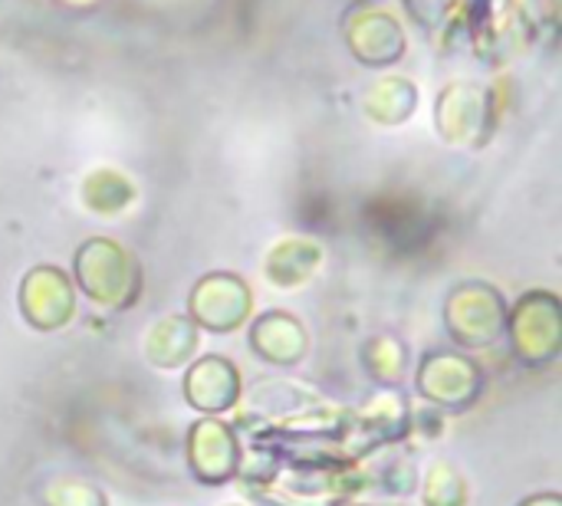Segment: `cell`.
Here are the masks:
<instances>
[{
  "label": "cell",
  "instance_id": "6da1fadb",
  "mask_svg": "<svg viewBox=\"0 0 562 506\" xmlns=\"http://www.w3.org/2000/svg\"><path fill=\"white\" fill-rule=\"evenodd\" d=\"M76 273H79L82 290L95 303H102L109 310H125L138 296V270H135V263L125 257V250H119L109 240L86 244L79 250Z\"/></svg>",
  "mask_w": 562,
  "mask_h": 506
},
{
  "label": "cell",
  "instance_id": "7a4b0ae2",
  "mask_svg": "<svg viewBox=\"0 0 562 506\" xmlns=\"http://www.w3.org/2000/svg\"><path fill=\"white\" fill-rule=\"evenodd\" d=\"M510 339L514 352L527 366H550L562 349L560 303L550 293H530L517 303L510 316Z\"/></svg>",
  "mask_w": 562,
  "mask_h": 506
},
{
  "label": "cell",
  "instance_id": "3957f363",
  "mask_svg": "<svg viewBox=\"0 0 562 506\" xmlns=\"http://www.w3.org/2000/svg\"><path fill=\"white\" fill-rule=\"evenodd\" d=\"M418 392L448 412L471 408L484 392V372L477 362L458 352H435L418 369Z\"/></svg>",
  "mask_w": 562,
  "mask_h": 506
},
{
  "label": "cell",
  "instance_id": "277c9868",
  "mask_svg": "<svg viewBox=\"0 0 562 506\" xmlns=\"http://www.w3.org/2000/svg\"><path fill=\"white\" fill-rule=\"evenodd\" d=\"M448 326L461 346H471V349L491 346L501 339L507 326L504 300L497 296V290L481 286V283L461 286L448 303Z\"/></svg>",
  "mask_w": 562,
  "mask_h": 506
},
{
  "label": "cell",
  "instance_id": "5b68a950",
  "mask_svg": "<svg viewBox=\"0 0 562 506\" xmlns=\"http://www.w3.org/2000/svg\"><path fill=\"white\" fill-rule=\"evenodd\" d=\"M188 464L201 484H227L240 468V445L214 415H204L188 431Z\"/></svg>",
  "mask_w": 562,
  "mask_h": 506
},
{
  "label": "cell",
  "instance_id": "8992f818",
  "mask_svg": "<svg viewBox=\"0 0 562 506\" xmlns=\"http://www.w3.org/2000/svg\"><path fill=\"white\" fill-rule=\"evenodd\" d=\"M250 313V290L237 277H207L191 293V316L194 326H204L211 333H231L237 329Z\"/></svg>",
  "mask_w": 562,
  "mask_h": 506
},
{
  "label": "cell",
  "instance_id": "52a82bcc",
  "mask_svg": "<svg viewBox=\"0 0 562 506\" xmlns=\"http://www.w3.org/2000/svg\"><path fill=\"white\" fill-rule=\"evenodd\" d=\"M184 398L191 408L217 418L221 412H231L237 405L240 372L224 356H204L184 375Z\"/></svg>",
  "mask_w": 562,
  "mask_h": 506
},
{
  "label": "cell",
  "instance_id": "ba28073f",
  "mask_svg": "<svg viewBox=\"0 0 562 506\" xmlns=\"http://www.w3.org/2000/svg\"><path fill=\"white\" fill-rule=\"evenodd\" d=\"M20 306L30 326L53 333L72 316V286L66 283L59 270H49V267L33 270L20 290Z\"/></svg>",
  "mask_w": 562,
  "mask_h": 506
},
{
  "label": "cell",
  "instance_id": "9c48e42d",
  "mask_svg": "<svg viewBox=\"0 0 562 506\" xmlns=\"http://www.w3.org/2000/svg\"><path fill=\"white\" fill-rule=\"evenodd\" d=\"M250 346L260 359H267L273 366H293L306 352V333L296 319H290L283 313H270L254 323Z\"/></svg>",
  "mask_w": 562,
  "mask_h": 506
},
{
  "label": "cell",
  "instance_id": "30bf717a",
  "mask_svg": "<svg viewBox=\"0 0 562 506\" xmlns=\"http://www.w3.org/2000/svg\"><path fill=\"white\" fill-rule=\"evenodd\" d=\"M194 349H198V326L181 316H168V319L155 323L148 333V342H145V356L158 369L184 366L194 356Z\"/></svg>",
  "mask_w": 562,
  "mask_h": 506
},
{
  "label": "cell",
  "instance_id": "8fae6325",
  "mask_svg": "<svg viewBox=\"0 0 562 506\" xmlns=\"http://www.w3.org/2000/svg\"><path fill=\"white\" fill-rule=\"evenodd\" d=\"M422 497H425V506H464L468 504V487H464V477L458 474L454 464L435 461L425 474Z\"/></svg>",
  "mask_w": 562,
  "mask_h": 506
},
{
  "label": "cell",
  "instance_id": "7c38bea8",
  "mask_svg": "<svg viewBox=\"0 0 562 506\" xmlns=\"http://www.w3.org/2000/svg\"><path fill=\"white\" fill-rule=\"evenodd\" d=\"M43 506H105V494L82 477H49L40 491Z\"/></svg>",
  "mask_w": 562,
  "mask_h": 506
},
{
  "label": "cell",
  "instance_id": "4fadbf2b",
  "mask_svg": "<svg viewBox=\"0 0 562 506\" xmlns=\"http://www.w3.org/2000/svg\"><path fill=\"white\" fill-rule=\"evenodd\" d=\"M366 366L369 372L379 379V382H398L402 372H405V349L395 342V339H372L369 349H366Z\"/></svg>",
  "mask_w": 562,
  "mask_h": 506
},
{
  "label": "cell",
  "instance_id": "5bb4252c",
  "mask_svg": "<svg viewBox=\"0 0 562 506\" xmlns=\"http://www.w3.org/2000/svg\"><path fill=\"white\" fill-rule=\"evenodd\" d=\"M366 418L379 425V435H395V431H402V425L408 418V408L395 392H382L366 405Z\"/></svg>",
  "mask_w": 562,
  "mask_h": 506
},
{
  "label": "cell",
  "instance_id": "9a60e30c",
  "mask_svg": "<svg viewBox=\"0 0 562 506\" xmlns=\"http://www.w3.org/2000/svg\"><path fill=\"white\" fill-rule=\"evenodd\" d=\"M520 506H562L560 494H540V497H527Z\"/></svg>",
  "mask_w": 562,
  "mask_h": 506
},
{
  "label": "cell",
  "instance_id": "2e32d148",
  "mask_svg": "<svg viewBox=\"0 0 562 506\" xmlns=\"http://www.w3.org/2000/svg\"><path fill=\"white\" fill-rule=\"evenodd\" d=\"M227 506H237V504H227Z\"/></svg>",
  "mask_w": 562,
  "mask_h": 506
}]
</instances>
